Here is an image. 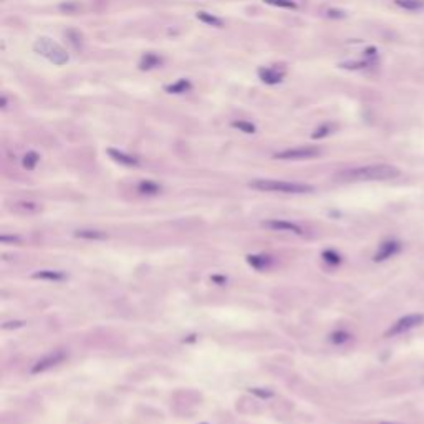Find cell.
Segmentation results:
<instances>
[{"label":"cell","mask_w":424,"mask_h":424,"mask_svg":"<svg viewBox=\"0 0 424 424\" xmlns=\"http://www.w3.org/2000/svg\"><path fill=\"white\" fill-rule=\"evenodd\" d=\"M247 262L251 263L254 268H258V270H260V268L268 267V263H270V257H265V255H249Z\"/></svg>","instance_id":"obj_20"},{"label":"cell","mask_w":424,"mask_h":424,"mask_svg":"<svg viewBox=\"0 0 424 424\" xmlns=\"http://www.w3.org/2000/svg\"><path fill=\"white\" fill-rule=\"evenodd\" d=\"M371 62H368V60H361V62H345L341 63L340 67L341 68H346V70H363V68H368L371 67Z\"/></svg>","instance_id":"obj_23"},{"label":"cell","mask_w":424,"mask_h":424,"mask_svg":"<svg viewBox=\"0 0 424 424\" xmlns=\"http://www.w3.org/2000/svg\"><path fill=\"white\" fill-rule=\"evenodd\" d=\"M332 126L330 125H323V126H320V128H317L315 129V133L312 134V138L313 139H320V138H325V136H328L330 133H332Z\"/></svg>","instance_id":"obj_27"},{"label":"cell","mask_w":424,"mask_h":424,"mask_svg":"<svg viewBox=\"0 0 424 424\" xmlns=\"http://www.w3.org/2000/svg\"><path fill=\"white\" fill-rule=\"evenodd\" d=\"M39 161H40L39 154H37L35 151H28V153L22 159V166L25 169H28V171H32V169H35V166L39 164Z\"/></svg>","instance_id":"obj_18"},{"label":"cell","mask_w":424,"mask_h":424,"mask_svg":"<svg viewBox=\"0 0 424 424\" xmlns=\"http://www.w3.org/2000/svg\"><path fill=\"white\" fill-rule=\"evenodd\" d=\"M32 279L35 280H48V282H60L65 280L67 275L60 270H37L35 274H32Z\"/></svg>","instance_id":"obj_12"},{"label":"cell","mask_w":424,"mask_h":424,"mask_svg":"<svg viewBox=\"0 0 424 424\" xmlns=\"http://www.w3.org/2000/svg\"><path fill=\"white\" fill-rule=\"evenodd\" d=\"M424 323V315L423 313H411L406 315V317L399 318L398 322H394L391 327L386 330L384 337H396V335H403V333H408L411 330L421 327Z\"/></svg>","instance_id":"obj_5"},{"label":"cell","mask_w":424,"mask_h":424,"mask_svg":"<svg viewBox=\"0 0 424 424\" xmlns=\"http://www.w3.org/2000/svg\"><path fill=\"white\" fill-rule=\"evenodd\" d=\"M399 176V169L391 164H368L341 171L337 176L340 181L356 182V181H388Z\"/></svg>","instance_id":"obj_1"},{"label":"cell","mask_w":424,"mask_h":424,"mask_svg":"<svg viewBox=\"0 0 424 424\" xmlns=\"http://www.w3.org/2000/svg\"><path fill=\"white\" fill-rule=\"evenodd\" d=\"M34 50L39 55L45 56L48 62H51L56 67H62V65L68 63L70 56L67 53V50L63 46H60L58 43H55L53 40L46 39V37H42L34 43Z\"/></svg>","instance_id":"obj_3"},{"label":"cell","mask_w":424,"mask_h":424,"mask_svg":"<svg viewBox=\"0 0 424 424\" xmlns=\"http://www.w3.org/2000/svg\"><path fill=\"white\" fill-rule=\"evenodd\" d=\"M325 15L328 18H346V12L338 10V8H328V10L325 12Z\"/></svg>","instance_id":"obj_28"},{"label":"cell","mask_w":424,"mask_h":424,"mask_svg":"<svg viewBox=\"0 0 424 424\" xmlns=\"http://www.w3.org/2000/svg\"><path fill=\"white\" fill-rule=\"evenodd\" d=\"M251 393L255 394V396H260V398H270L272 394H274L272 391H268V389H258V388L251 389Z\"/></svg>","instance_id":"obj_30"},{"label":"cell","mask_w":424,"mask_h":424,"mask_svg":"<svg viewBox=\"0 0 424 424\" xmlns=\"http://www.w3.org/2000/svg\"><path fill=\"white\" fill-rule=\"evenodd\" d=\"M249 187L260 192H280V194H308L313 192V186L301 182L279 181V179H255L249 182Z\"/></svg>","instance_id":"obj_2"},{"label":"cell","mask_w":424,"mask_h":424,"mask_svg":"<svg viewBox=\"0 0 424 424\" xmlns=\"http://www.w3.org/2000/svg\"><path fill=\"white\" fill-rule=\"evenodd\" d=\"M232 126H234V128L240 129L242 133H246V134H254V133H255V126H254L252 123H249V121H234Z\"/></svg>","instance_id":"obj_24"},{"label":"cell","mask_w":424,"mask_h":424,"mask_svg":"<svg viewBox=\"0 0 424 424\" xmlns=\"http://www.w3.org/2000/svg\"><path fill=\"white\" fill-rule=\"evenodd\" d=\"M399 251H401V244H399L398 240H386V242H383L378 247L373 260L375 262H384V260H388V258L394 257L396 254H399Z\"/></svg>","instance_id":"obj_8"},{"label":"cell","mask_w":424,"mask_h":424,"mask_svg":"<svg viewBox=\"0 0 424 424\" xmlns=\"http://www.w3.org/2000/svg\"><path fill=\"white\" fill-rule=\"evenodd\" d=\"M320 156V149L313 148V146H300V148H292L280 151V153L274 154V159H280V161H301V159H312Z\"/></svg>","instance_id":"obj_6"},{"label":"cell","mask_w":424,"mask_h":424,"mask_svg":"<svg viewBox=\"0 0 424 424\" xmlns=\"http://www.w3.org/2000/svg\"><path fill=\"white\" fill-rule=\"evenodd\" d=\"M75 237L85 239V240H105L108 239V234L103 232V230H96V229H80V230H75Z\"/></svg>","instance_id":"obj_13"},{"label":"cell","mask_w":424,"mask_h":424,"mask_svg":"<svg viewBox=\"0 0 424 424\" xmlns=\"http://www.w3.org/2000/svg\"><path fill=\"white\" fill-rule=\"evenodd\" d=\"M68 358V351L67 350H53V351H48L46 355H43L42 358H39L30 368V373L32 375H40V373H45L55 366L62 365V363Z\"/></svg>","instance_id":"obj_4"},{"label":"cell","mask_w":424,"mask_h":424,"mask_svg":"<svg viewBox=\"0 0 424 424\" xmlns=\"http://www.w3.org/2000/svg\"><path fill=\"white\" fill-rule=\"evenodd\" d=\"M191 88H192V85L189 80H177L176 83L168 85L164 89H166L168 93H172V95H182V93L189 91Z\"/></svg>","instance_id":"obj_15"},{"label":"cell","mask_w":424,"mask_h":424,"mask_svg":"<svg viewBox=\"0 0 424 424\" xmlns=\"http://www.w3.org/2000/svg\"><path fill=\"white\" fill-rule=\"evenodd\" d=\"M268 5L274 7H282V8H297V2L294 0H263Z\"/></svg>","instance_id":"obj_25"},{"label":"cell","mask_w":424,"mask_h":424,"mask_svg":"<svg viewBox=\"0 0 424 424\" xmlns=\"http://www.w3.org/2000/svg\"><path fill=\"white\" fill-rule=\"evenodd\" d=\"M161 62H163V60L159 58L158 55H154V53H146V55H143V58H141V62H139V70H143V72H148V70H153V68L159 67V65H161Z\"/></svg>","instance_id":"obj_14"},{"label":"cell","mask_w":424,"mask_h":424,"mask_svg":"<svg viewBox=\"0 0 424 424\" xmlns=\"http://www.w3.org/2000/svg\"><path fill=\"white\" fill-rule=\"evenodd\" d=\"M381 424H394V423H381Z\"/></svg>","instance_id":"obj_34"},{"label":"cell","mask_w":424,"mask_h":424,"mask_svg":"<svg viewBox=\"0 0 424 424\" xmlns=\"http://www.w3.org/2000/svg\"><path fill=\"white\" fill-rule=\"evenodd\" d=\"M322 258L327 263H330V265H338V263H341V255L335 251H325L322 254Z\"/></svg>","instance_id":"obj_22"},{"label":"cell","mask_w":424,"mask_h":424,"mask_svg":"<svg viewBox=\"0 0 424 424\" xmlns=\"http://www.w3.org/2000/svg\"><path fill=\"white\" fill-rule=\"evenodd\" d=\"M0 242H2V244H7V242L18 244V242H20V237H17V235H13V237H7V235H2V237H0Z\"/></svg>","instance_id":"obj_31"},{"label":"cell","mask_w":424,"mask_h":424,"mask_svg":"<svg viewBox=\"0 0 424 424\" xmlns=\"http://www.w3.org/2000/svg\"><path fill=\"white\" fill-rule=\"evenodd\" d=\"M108 154L111 156V159H115L116 163L123 164V166H138V164H139V161L134 156L126 154V153H123V151H120V149L110 148V149H108Z\"/></svg>","instance_id":"obj_10"},{"label":"cell","mask_w":424,"mask_h":424,"mask_svg":"<svg viewBox=\"0 0 424 424\" xmlns=\"http://www.w3.org/2000/svg\"><path fill=\"white\" fill-rule=\"evenodd\" d=\"M78 8H80L78 3H73V2H67V3H62V5H60V10H62V12H67V13L77 12Z\"/></svg>","instance_id":"obj_29"},{"label":"cell","mask_w":424,"mask_h":424,"mask_svg":"<svg viewBox=\"0 0 424 424\" xmlns=\"http://www.w3.org/2000/svg\"><path fill=\"white\" fill-rule=\"evenodd\" d=\"M350 338H351L350 333L343 332V330H338V332H333L332 335H330V341L335 343V345H343V343H346Z\"/></svg>","instance_id":"obj_21"},{"label":"cell","mask_w":424,"mask_h":424,"mask_svg":"<svg viewBox=\"0 0 424 424\" xmlns=\"http://www.w3.org/2000/svg\"><path fill=\"white\" fill-rule=\"evenodd\" d=\"M258 78L267 85H277L284 80V73L274 68H260L258 70Z\"/></svg>","instance_id":"obj_11"},{"label":"cell","mask_w":424,"mask_h":424,"mask_svg":"<svg viewBox=\"0 0 424 424\" xmlns=\"http://www.w3.org/2000/svg\"><path fill=\"white\" fill-rule=\"evenodd\" d=\"M18 327H23V322H10V323H3V330H8V328H18Z\"/></svg>","instance_id":"obj_32"},{"label":"cell","mask_w":424,"mask_h":424,"mask_svg":"<svg viewBox=\"0 0 424 424\" xmlns=\"http://www.w3.org/2000/svg\"><path fill=\"white\" fill-rule=\"evenodd\" d=\"M262 227H265V229H268V230H274V232H285V234L303 235V229H301L298 224L290 222V220H284V219L263 220V222H262Z\"/></svg>","instance_id":"obj_7"},{"label":"cell","mask_w":424,"mask_h":424,"mask_svg":"<svg viewBox=\"0 0 424 424\" xmlns=\"http://www.w3.org/2000/svg\"><path fill=\"white\" fill-rule=\"evenodd\" d=\"M2 108H7V98L2 96Z\"/></svg>","instance_id":"obj_33"},{"label":"cell","mask_w":424,"mask_h":424,"mask_svg":"<svg viewBox=\"0 0 424 424\" xmlns=\"http://www.w3.org/2000/svg\"><path fill=\"white\" fill-rule=\"evenodd\" d=\"M139 192H143V194H149V196H154L158 194L159 191H161V186L156 184V182L153 181H141L139 186H138Z\"/></svg>","instance_id":"obj_19"},{"label":"cell","mask_w":424,"mask_h":424,"mask_svg":"<svg viewBox=\"0 0 424 424\" xmlns=\"http://www.w3.org/2000/svg\"><path fill=\"white\" fill-rule=\"evenodd\" d=\"M65 37L70 40V43H72L75 48H78V46H82V35H80V32L77 30H67L65 32Z\"/></svg>","instance_id":"obj_26"},{"label":"cell","mask_w":424,"mask_h":424,"mask_svg":"<svg viewBox=\"0 0 424 424\" xmlns=\"http://www.w3.org/2000/svg\"><path fill=\"white\" fill-rule=\"evenodd\" d=\"M12 209L18 212V214H39L43 207H42V204H39V202H34V201H18L13 204Z\"/></svg>","instance_id":"obj_9"},{"label":"cell","mask_w":424,"mask_h":424,"mask_svg":"<svg viewBox=\"0 0 424 424\" xmlns=\"http://www.w3.org/2000/svg\"><path fill=\"white\" fill-rule=\"evenodd\" d=\"M394 3L399 8H404V10L409 12H419L424 8V0H394Z\"/></svg>","instance_id":"obj_16"},{"label":"cell","mask_w":424,"mask_h":424,"mask_svg":"<svg viewBox=\"0 0 424 424\" xmlns=\"http://www.w3.org/2000/svg\"><path fill=\"white\" fill-rule=\"evenodd\" d=\"M196 18H197V20H201L202 23H206V25H211V27L220 28V27L224 25V22L220 20L219 17L212 15V13H207V12H197V13H196Z\"/></svg>","instance_id":"obj_17"}]
</instances>
